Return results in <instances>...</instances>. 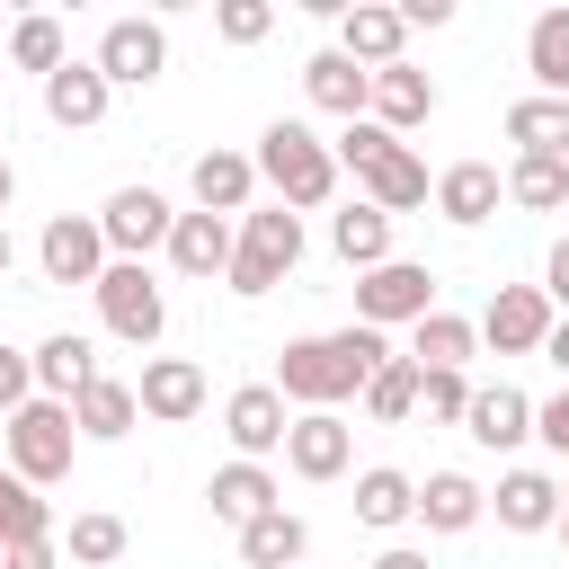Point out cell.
Instances as JSON below:
<instances>
[{"mask_svg": "<svg viewBox=\"0 0 569 569\" xmlns=\"http://www.w3.org/2000/svg\"><path fill=\"white\" fill-rule=\"evenodd\" d=\"M373 365H391L382 329L347 320V329H329V338H293V347L276 356V391H284V409H338V400L365 391Z\"/></svg>", "mask_w": 569, "mask_h": 569, "instance_id": "6da1fadb", "label": "cell"}, {"mask_svg": "<svg viewBox=\"0 0 569 569\" xmlns=\"http://www.w3.org/2000/svg\"><path fill=\"white\" fill-rule=\"evenodd\" d=\"M249 160H258V178L276 187V204H284V213H320V204L338 196V160H329V142H320L302 116H276V124L258 133V151H249Z\"/></svg>", "mask_w": 569, "mask_h": 569, "instance_id": "7a4b0ae2", "label": "cell"}, {"mask_svg": "<svg viewBox=\"0 0 569 569\" xmlns=\"http://www.w3.org/2000/svg\"><path fill=\"white\" fill-rule=\"evenodd\" d=\"M293 267H302V213H284V204H249L240 231H231V267H222V284H231L240 302H258V293H276Z\"/></svg>", "mask_w": 569, "mask_h": 569, "instance_id": "3957f363", "label": "cell"}, {"mask_svg": "<svg viewBox=\"0 0 569 569\" xmlns=\"http://www.w3.org/2000/svg\"><path fill=\"white\" fill-rule=\"evenodd\" d=\"M0 445H9V471H18L27 489L71 480V453H80V436H71V409H62V400H27V409H9V418H0Z\"/></svg>", "mask_w": 569, "mask_h": 569, "instance_id": "277c9868", "label": "cell"}, {"mask_svg": "<svg viewBox=\"0 0 569 569\" xmlns=\"http://www.w3.org/2000/svg\"><path fill=\"white\" fill-rule=\"evenodd\" d=\"M89 293H98L107 338H124V347H151V338L169 329V293H160V276H151L142 258H107V276H98Z\"/></svg>", "mask_w": 569, "mask_h": 569, "instance_id": "5b68a950", "label": "cell"}, {"mask_svg": "<svg viewBox=\"0 0 569 569\" xmlns=\"http://www.w3.org/2000/svg\"><path fill=\"white\" fill-rule=\"evenodd\" d=\"M427 311H436V276L418 258H382V267L356 276V320L365 329H418Z\"/></svg>", "mask_w": 569, "mask_h": 569, "instance_id": "8992f818", "label": "cell"}, {"mask_svg": "<svg viewBox=\"0 0 569 569\" xmlns=\"http://www.w3.org/2000/svg\"><path fill=\"white\" fill-rule=\"evenodd\" d=\"M169 222H178V204H169L160 187H116V196L98 204L107 258H151V249H169Z\"/></svg>", "mask_w": 569, "mask_h": 569, "instance_id": "52a82bcc", "label": "cell"}, {"mask_svg": "<svg viewBox=\"0 0 569 569\" xmlns=\"http://www.w3.org/2000/svg\"><path fill=\"white\" fill-rule=\"evenodd\" d=\"M89 62H98L107 89H151L169 71V36H160V18H107V36H98Z\"/></svg>", "mask_w": 569, "mask_h": 569, "instance_id": "ba28073f", "label": "cell"}, {"mask_svg": "<svg viewBox=\"0 0 569 569\" xmlns=\"http://www.w3.org/2000/svg\"><path fill=\"white\" fill-rule=\"evenodd\" d=\"M551 320H560V311L542 302V284H498V293H489V311H480L471 329H480L498 356H542Z\"/></svg>", "mask_w": 569, "mask_h": 569, "instance_id": "9c48e42d", "label": "cell"}, {"mask_svg": "<svg viewBox=\"0 0 569 569\" xmlns=\"http://www.w3.org/2000/svg\"><path fill=\"white\" fill-rule=\"evenodd\" d=\"M284 427H293V409H284L276 382H240V391L222 400V436H231L240 462H267V453L284 445Z\"/></svg>", "mask_w": 569, "mask_h": 569, "instance_id": "30bf717a", "label": "cell"}, {"mask_svg": "<svg viewBox=\"0 0 569 569\" xmlns=\"http://www.w3.org/2000/svg\"><path fill=\"white\" fill-rule=\"evenodd\" d=\"M36 258H44V284H98V276H107L98 213H53L44 240H36Z\"/></svg>", "mask_w": 569, "mask_h": 569, "instance_id": "8fae6325", "label": "cell"}, {"mask_svg": "<svg viewBox=\"0 0 569 569\" xmlns=\"http://www.w3.org/2000/svg\"><path fill=\"white\" fill-rule=\"evenodd\" d=\"M133 409L160 418V427H187V418L204 409V365H196V356H151L142 382H133Z\"/></svg>", "mask_w": 569, "mask_h": 569, "instance_id": "7c38bea8", "label": "cell"}, {"mask_svg": "<svg viewBox=\"0 0 569 569\" xmlns=\"http://www.w3.org/2000/svg\"><path fill=\"white\" fill-rule=\"evenodd\" d=\"M284 462H293V480H338V471L356 462L347 418H338V409H302V418L284 427Z\"/></svg>", "mask_w": 569, "mask_h": 569, "instance_id": "4fadbf2b", "label": "cell"}, {"mask_svg": "<svg viewBox=\"0 0 569 569\" xmlns=\"http://www.w3.org/2000/svg\"><path fill=\"white\" fill-rule=\"evenodd\" d=\"M400 44H409L400 9H382V0H356V9H338V53H347L356 71H391V62H400Z\"/></svg>", "mask_w": 569, "mask_h": 569, "instance_id": "5bb4252c", "label": "cell"}, {"mask_svg": "<svg viewBox=\"0 0 569 569\" xmlns=\"http://www.w3.org/2000/svg\"><path fill=\"white\" fill-rule=\"evenodd\" d=\"M365 116H373L382 133H409V124H427V116H436V80H427L418 62H391V71H373Z\"/></svg>", "mask_w": 569, "mask_h": 569, "instance_id": "9a60e30c", "label": "cell"}, {"mask_svg": "<svg viewBox=\"0 0 569 569\" xmlns=\"http://www.w3.org/2000/svg\"><path fill=\"white\" fill-rule=\"evenodd\" d=\"M427 196H436V213H445L453 231H480V222L507 204V187H498V169H489V160H453Z\"/></svg>", "mask_w": 569, "mask_h": 569, "instance_id": "2e32d148", "label": "cell"}, {"mask_svg": "<svg viewBox=\"0 0 569 569\" xmlns=\"http://www.w3.org/2000/svg\"><path fill=\"white\" fill-rule=\"evenodd\" d=\"M365 204H373V213H418V204H427V160H418L409 142H382V151L365 160Z\"/></svg>", "mask_w": 569, "mask_h": 569, "instance_id": "e0dca14e", "label": "cell"}, {"mask_svg": "<svg viewBox=\"0 0 569 569\" xmlns=\"http://www.w3.org/2000/svg\"><path fill=\"white\" fill-rule=\"evenodd\" d=\"M89 382H98V347H89L80 329H53V338L36 347V400H62V409H71Z\"/></svg>", "mask_w": 569, "mask_h": 569, "instance_id": "ac0fdd59", "label": "cell"}, {"mask_svg": "<svg viewBox=\"0 0 569 569\" xmlns=\"http://www.w3.org/2000/svg\"><path fill=\"white\" fill-rule=\"evenodd\" d=\"M462 436H471V445H489V453H507V445H525V436H533V400H525L516 382H489V391H471Z\"/></svg>", "mask_w": 569, "mask_h": 569, "instance_id": "d6986e66", "label": "cell"}, {"mask_svg": "<svg viewBox=\"0 0 569 569\" xmlns=\"http://www.w3.org/2000/svg\"><path fill=\"white\" fill-rule=\"evenodd\" d=\"M480 516H489V489L471 471H427L418 480V525L427 533H471Z\"/></svg>", "mask_w": 569, "mask_h": 569, "instance_id": "ffe728a7", "label": "cell"}, {"mask_svg": "<svg viewBox=\"0 0 569 569\" xmlns=\"http://www.w3.org/2000/svg\"><path fill=\"white\" fill-rule=\"evenodd\" d=\"M489 516H498L507 533H551V525H560V480H551V471H507V480L489 489Z\"/></svg>", "mask_w": 569, "mask_h": 569, "instance_id": "44dd1931", "label": "cell"}, {"mask_svg": "<svg viewBox=\"0 0 569 569\" xmlns=\"http://www.w3.org/2000/svg\"><path fill=\"white\" fill-rule=\"evenodd\" d=\"M302 89H311V107H320V116L356 124V116H365V89H373V71H356L338 44H320V53L302 62Z\"/></svg>", "mask_w": 569, "mask_h": 569, "instance_id": "7402d4cb", "label": "cell"}, {"mask_svg": "<svg viewBox=\"0 0 569 569\" xmlns=\"http://www.w3.org/2000/svg\"><path fill=\"white\" fill-rule=\"evenodd\" d=\"M187 187H196V213H222V222H231V213H249V196H258V160H249V151H204Z\"/></svg>", "mask_w": 569, "mask_h": 569, "instance_id": "603a6c76", "label": "cell"}, {"mask_svg": "<svg viewBox=\"0 0 569 569\" xmlns=\"http://www.w3.org/2000/svg\"><path fill=\"white\" fill-rule=\"evenodd\" d=\"M169 267L196 276V284H213V276L231 267V222H222V213H178V222H169Z\"/></svg>", "mask_w": 569, "mask_h": 569, "instance_id": "cb8c5ba5", "label": "cell"}, {"mask_svg": "<svg viewBox=\"0 0 569 569\" xmlns=\"http://www.w3.org/2000/svg\"><path fill=\"white\" fill-rule=\"evenodd\" d=\"M133 418H142V409H133V382H116V373H98V382L71 400V436H80V445H124Z\"/></svg>", "mask_w": 569, "mask_h": 569, "instance_id": "d4e9b609", "label": "cell"}, {"mask_svg": "<svg viewBox=\"0 0 569 569\" xmlns=\"http://www.w3.org/2000/svg\"><path fill=\"white\" fill-rule=\"evenodd\" d=\"M204 498H213V516H222L231 533H240V525H258L267 507H284V498H276V471H267V462H222V471L204 480Z\"/></svg>", "mask_w": 569, "mask_h": 569, "instance_id": "484cf974", "label": "cell"}, {"mask_svg": "<svg viewBox=\"0 0 569 569\" xmlns=\"http://www.w3.org/2000/svg\"><path fill=\"white\" fill-rule=\"evenodd\" d=\"M107 98H116V89L98 80V62H62V71L44 80V116H53L62 133H89V124L107 116Z\"/></svg>", "mask_w": 569, "mask_h": 569, "instance_id": "4316f807", "label": "cell"}, {"mask_svg": "<svg viewBox=\"0 0 569 569\" xmlns=\"http://www.w3.org/2000/svg\"><path fill=\"white\" fill-rule=\"evenodd\" d=\"M471 356H480V329L453 320V311H427V320L409 329V365H418V373H462Z\"/></svg>", "mask_w": 569, "mask_h": 569, "instance_id": "83f0119b", "label": "cell"}, {"mask_svg": "<svg viewBox=\"0 0 569 569\" xmlns=\"http://www.w3.org/2000/svg\"><path fill=\"white\" fill-rule=\"evenodd\" d=\"M302 551H311V525L293 507H267L258 525H240V560L249 569H302Z\"/></svg>", "mask_w": 569, "mask_h": 569, "instance_id": "f1b7e54d", "label": "cell"}, {"mask_svg": "<svg viewBox=\"0 0 569 569\" xmlns=\"http://www.w3.org/2000/svg\"><path fill=\"white\" fill-rule=\"evenodd\" d=\"M507 142L525 160H569V98H516L507 107Z\"/></svg>", "mask_w": 569, "mask_h": 569, "instance_id": "f546056e", "label": "cell"}, {"mask_svg": "<svg viewBox=\"0 0 569 569\" xmlns=\"http://www.w3.org/2000/svg\"><path fill=\"white\" fill-rule=\"evenodd\" d=\"M409 516H418V480H409V471H391V462L356 471V525L391 533V525H409Z\"/></svg>", "mask_w": 569, "mask_h": 569, "instance_id": "4dcf8cb0", "label": "cell"}, {"mask_svg": "<svg viewBox=\"0 0 569 569\" xmlns=\"http://www.w3.org/2000/svg\"><path fill=\"white\" fill-rule=\"evenodd\" d=\"M525 71H533V98H569V9H542L525 27Z\"/></svg>", "mask_w": 569, "mask_h": 569, "instance_id": "1f68e13d", "label": "cell"}, {"mask_svg": "<svg viewBox=\"0 0 569 569\" xmlns=\"http://www.w3.org/2000/svg\"><path fill=\"white\" fill-rule=\"evenodd\" d=\"M329 249H338L356 276H365V267H382V258H391V213H373V204L356 196L347 213H329Z\"/></svg>", "mask_w": 569, "mask_h": 569, "instance_id": "d6a6232c", "label": "cell"}, {"mask_svg": "<svg viewBox=\"0 0 569 569\" xmlns=\"http://www.w3.org/2000/svg\"><path fill=\"white\" fill-rule=\"evenodd\" d=\"M498 187H507V204H525V213H560V204H569V160H525V151H516Z\"/></svg>", "mask_w": 569, "mask_h": 569, "instance_id": "836d02e7", "label": "cell"}, {"mask_svg": "<svg viewBox=\"0 0 569 569\" xmlns=\"http://www.w3.org/2000/svg\"><path fill=\"white\" fill-rule=\"evenodd\" d=\"M356 400H365V418H373V427H400V418L418 409V365H409V356H391V365H373Z\"/></svg>", "mask_w": 569, "mask_h": 569, "instance_id": "e575fe53", "label": "cell"}, {"mask_svg": "<svg viewBox=\"0 0 569 569\" xmlns=\"http://www.w3.org/2000/svg\"><path fill=\"white\" fill-rule=\"evenodd\" d=\"M9 62H18V71H36V80H53V71L71 62V44H62V27H53L44 9H27V18L9 27Z\"/></svg>", "mask_w": 569, "mask_h": 569, "instance_id": "d590c367", "label": "cell"}, {"mask_svg": "<svg viewBox=\"0 0 569 569\" xmlns=\"http://www.w3.org/2000/svg\"><path fill=\"white\" fill-rule=\"evenodd\" d=\"M71 560H80V569H116V560H124V516H107V507L71 516Z\"/></svg>", "mask_w": 569, "mask_h": 569, "instance_id": "8d00e7d4", "label": "cell"}, {"mask_svg": "<svg viewBox=\"0 0 569 569\" xmlns=\"http://www.w3.org/2000/svg\"><path fill=\"white\" fill-rule=\"evenodd\" d=\"M418 409H427L436 427H462V409H471V373H418Z\"/></svg>", "mask_w": 569, "mask_h": 569, "instance_id": "74e56055", "label": "cell"}, {"mask_svg": "<svg viewBox=\"0 0 569 569\" xmlns=\"http://www.w3.org/2000/svg\"><path fill=\"white\" fill-rule=\"evenodd\" d=\"M213 27H222V44H258V36L276 27V9H267V0H222Z\"/></svg>", "mask_w": 569, "mask_h": 569, "instance_id": "f35d334b", "label": "cell"}, {"mask_svg": "<svg viewBox=\"0 0 569 569\" xmlns=\"http://www.w3.org/2000/svg\"><path fill=\"white\" fill-rule=\"evenodd\" d=\"M382 142H400V133H382V124H373V116H356V124H347V133H338V142H329V160H338V169H356V178H365V160H373V151H382Z\"/></svg>", "mask_w": 569, "mask_h": 569, "instance_id": "ab89813d", "label": "cell"}, {"mask_svg": "<svg viewBox=\"0 0 569 569\" xmlns=\"http://www.w3.org/2000/svg\"><path fill=\"white\" fill-rule=\"evenodd\" d=\"M27 400H36V356L27 347H0V418L27 409Z\"/></svg>", "mask_w": 569, "mask_h": 569, "instance_id": "60d3db41", "label": "cell"}, {"mask_svg": "<svg viewBox=\"0 0 569 569\" xmlns=\"http://www.w3.org/2000/svg\"><path fill=\"white\" fill-rule=\"evenodd\" d=\"M533 436H542L551 453H569V382H560L551 400H533Z\"/></svg>", "mask_w": 569, "mask_h": 569, "instance_id": "b9f144b4", "label": "cell"}, {"mask_svg": "<svg viewBox=\"0 0 569 569\" xmlns=\"http://www.w3.org/2000/svg\"><path fill=\"white\" fill-rule=\"evenodd\" d=\"M542 302L569 320V231H560V240H551V258H542Z\"/></svg>", "mask_w": 569, "mask_h": 569, "instance_id": "7bdbcfd3", "label": "cell"}, {"mask_svg": "<svg viewBox=\"0 0 569 569\" xmlns=\"http://www.w3.org/2000/svg\"><path fill=\"white\" fill-rule=\"evenodd\" d=\"M0 569H62V560H53V542H9Z\"/></svg>", "mask_w": 569, "mask_h": 569, "instance_id": "ee69618b", "label": "cell"}, {"mask_svg": "<svg viewBox=\"0 0 569 569\" xmlns=\"http://www.w3.org/2000/svg\"><path fill=\"white\" fill-rule=\"evenodd\" d=\"M453 0H400V27H445Z\"/></svg>", "mask_w": 569, "mask_h": 569, "instance_id": "f6af8a7d", "label": "cell"}, {"mask_svg": "<svg viewBox=\"0 0 569 569\" xmlns=\"http://www.w3.org/2000/svg\"><path fill=\"white\" fill-rule=\"evenodd\" d=\"M373 569H436V560H427V551H409V542H391V551H382Z\"/></svg>", "mask_w": 569, "mask_h": 569, "instance_id": "bcb514c9", "label": "cell"}, {"mask_svg": "<svg viewBox=\"0 0 569 569\" xmlns=\"http://www.w3.org/2000/svg\"><path fill=\"white\" fill-rule=\"evenodd\" d=\"M542 356H551V365L569 373V320H551V338H542Z\"/></svg>", "mask_w": 569, "mask_h": 569, "instance_id": "7dc6e473", "label": "cell"}, {"mask_svg": "<svg viewBox=\"0 0 569 569\" xmlns=\"http://www.w3.org/2000/svg\"><path fill=\"white\" fill-rule=\"evenodd\" d=\"M9 196H18V169H9V160H0V213H9Z\"/></svg>", "mask_w": 569, "mask_h": 569, "instance_id": "c3c4849f", "label": "cell"}, {"mask_svg": "<svg viewBox=\"0 0 569 569\" xmlns=\"http://www.w3.org/2000/svg\"><path fill=\"white\" fill-rule=\"evenodd\" d=\"M9 258H18V249H9V222H0V276H9Z\"/></svg>", "mask_w": 569, "mask_h": 569, "instance_id": "681fc988", "label": "cell"}, {"mask_svg": "<svg viewBox=\"0 0 569 569\" xmlns=\"http://www.w3.org/2000/svg\"><path fill=\"white\" fill-rule=\"evenodd\" d=\"M560 542H569V480H560Z\"/></svg>", "mask_w": 569, "mask_h": 569, "instance_id": "f907efd6", "label": "cell"}, {"mask_svg": "<svg viewBox=\"0 0 569 569\" xmlns=\"http://www.w3.org/2000/svg\"><path fill=\"white\" fill-rule=\"evenodd\" d=\"M9 480H18V471H0V498H9Z\"/></svg>", "mask_w": 569, "mask_h": 569, "instance_id": "816d5d0a", "label": "cell"}]
</instances>
